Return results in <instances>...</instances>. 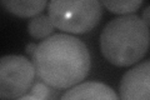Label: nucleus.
I'll list each match as a JSON object with an SVG mask.
<instances>
[{
    "label": "nucleus",
    "mask_w": 150,
    "mask_h": 100,
    "mask_svg": "<svg viewBox=\"0 0 150 100\" xmlns=\"http://www.w3.org/2000/svg\"><path fill=\"white\" fill-rule=\"evenodd\" d=\"M62 99H110L116 100L119 96L110 87L106 84L98 82H86L79 83L74 87L69 88L62 95Z\"/></svg>",
    "instance_id": "423d86ee"
},
{
    "label": "nucleus",
    "mask_w": 150,
    "mask_h": 100,
    "mask_svg": "<svg viewBox=\"0 0 150 100\" xmlns=\"http://www.w3.org/2000/svg\"><path fill=\"white\" fill-rule=\"evenodd\" d=\"M35 77V66L25 56H3L0 59V98L20 99L31 89Z\"/></svg>",
    "instance_id": "20e7f679"
},
{
    "label": "nucleus",
    "mask_w": 150,
    "mask_h": 100,
    "mask_svg": "<svg viewBox=\"0 0 150 100\" xmlns=\"http://www.w3.org/2000/svg\"><path fill=\"white\" fill-rule=\"evenodd\" d=\"M124 100H150V60L143 61L123 75L119 84Z\"/></svg>",
    "instance_id": "39448f33"
},
{
    "label": "nucleus",
    "mask_w": 150,
    "mask_h": 100,
    "mask_svg": "<svg viewBox=\"0 0 150 100\" xmlns=\"http://www.w3.org/2000/svg\"><path fill=\"white\" fill-rule=\"evenodd\" d=\"M100 1L110 13L119 15L133 14L143 4V0H100Z\"/></svg>",
    "instance_id": "1a4fd4ad"
},
{
    "label": "nucleus",
    "mask_w": 150,
    "mask_h": 100,
    "mask_svg": "<svg viewBox=\"0 0 150 100\" xmlns=\"http://www.w3.org/2000/svg\"><path fill=\"white\" fill-rule=\"evenodd\" d=\"M48 0H1V5L8 13L19 18H33L41 14Z\"/></svg>",
    "instance_id": "0eeeda50"
},
{
    "label": "nucleus",
    "mask_w": 150,
    "mask_h": 100,
    "mask_svg": "<svg viewBox=\"0 0 150 100\" xmlns=\"http://www.w3.org/2000/svg\"><path fill=\"white\" fill-rule=\"evenodd\" d=\"M40 80V79H39ZM53 88L49 87L48 84H45L43 80L40 82H36L35 84H33L31 89L28 91L25 95H23L20 98L23 99H48V98H53V94H51V90Z\"/></svg>",
    "instance_id": "9d476101"
},
{
    "label": "nucleus",
    "mask_w": 150,
    "mask_h": 100,
    "mask_svg": "<svg viewBox=\"0 0 150 100\" xmlns=\"http://www.w3.org/2000/svg\"><path fill=\"white\" fill-rule=\"evenodd\" d=\"M142 19L144 20V23L150 28V5L145 8V10L142 14Z\"/></svg>",
    "instance_id": "9b49d317"
},
{
    "label": "nucleus",
    "mask_w": 150,
    "mask_h": 100,
    "mask_svg": "<svg viewBox=\"0 0 150 100\" xmlns=\"http://www.w3.org/2000/svg\"><path fill=\"white\" fill-rule=\"evenodd\" d=\"M48 15L56 29L81 35L99 24L103 6L100 0H50Z\"/></svg>",
    "instance_id": "7ed1b4c3"
},
{
    "label": "nucleus",
    "mask_w": 150,
    "mask_h": 100,
    "mask_svg": "<svg viewBox=\"0 0 150 100\" xmlns=\"http://www.w3.org/2000/svg\"><path fill=\"white\" fill-rule=\"evenodd\" d=\"M54 24L51 21L49 15H43L39 14L36 16H33L28 24V33L34 39L44 40L51 35L54 30Z\"/></svg>",
    "instance_id": "6e6552de"
},
{
    "label": "nucleus",
    "mask_w": 150,
    "mask_h": 100,
    "mask_svg": "<svg viewBox=\"0 0 150 100\" xmlns=\"http://www.w3.org/2000/svg\"><path fill=\"white\" fill-rule=\"evenodd\" d=\"M150 46V30L140 16L126 14L112 19L100 34V50L110 64L125 68L144 58Z\"/></svg>",
    "instance_id": "f03ea898"
},
{
    "label": "nucleus",
    "mask_w": 150,
    "mask_h": 100,
    "mask_svg": "<svg viewBox=\"0 0 150 100\" xmlns=\"http://www.w3.org/2000/svg\"><path fill=\"white\" fill-rule=\"evenodd\" d=\"M31 61L36 77L53 89H69L81 83L90 70L86 45L71 34H54L38 44Z\"/></svg>",
    "instance_id": "f257e3e1"
},
{
    "label": "nucleus",
    "mask_w": 150,
    "mask_h": 100,
    "mask_svg": "<svg viewBox=\"0 0 150 100\" xmlns=\"http://www.w3.org/2000/svg\"><path fill=\"white\" fill-rule=\"evenodd\" d=\"M36 46H38V44H34V43H31V44H28L26 48H25L26 54L33 56V55H34V53H35V50H36Z\"/></svg>",
    "instance_id": "f8f14e48"
}]
</instances>
